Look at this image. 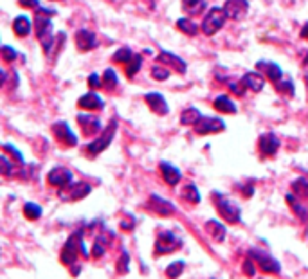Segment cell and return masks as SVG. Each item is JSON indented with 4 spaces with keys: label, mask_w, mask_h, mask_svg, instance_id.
I'll return each instance as SVG.
<instances>
[{
    "label": "cell",
    "mask_w": 308,
    "mask_h": 279,
    "mask_svg": "<svg viewBox=\"0 0 308 279\" xmlns=\"http://www.w3.org/2000/svg\"><path fill=\"white\" fill-rule=\"evenodd\" d=\"M52 133H54L56 141L62 144H65V146H76L78 144V137L72 133V130L69 128V125L63 121L56 123L54 126H52Z\"/></svg>",
    "instance_id": "8fae6325"
},
{
    "label": "cell",
    "mask_w": 308,
    "mask_h": 279,
    "mask_svg": "<svg viewBox=\"0 0 308 279\" xmlns=\"http://www.w3.org/2000/svg\"><path fill=\"white\" fill-rule=\"evenodd\" d=\"M258 148H260V151L265 157H272V155H276V151L279 148V139L274 133H265L258 141Z\"/></svg>",
    "instance_id": "5bb4252c"
},
{
    "label": "cell",
    "mask_w": 308,
    "mask_h": 279,
    "mask_svg": "<svg viewBox=\"0 0 308 279\" xmlns=\"http://www.w3.org/2000/svg\"><path fill=\"white\" fill-rule=\"evenodd\" d=\"M224 9L231 20H242L249 11V2L247 0H227Z\"/></svg>",
    "instance_id": "7c38bea8"
},
{
    "label": "cell",
    "mask_w": 308,
    "mask_h": 279,
    "mask_svg": "<svg viewBox=\"0 0 308 279\" xmlns=\"http://www.w3.org/2000/svg\"><path fill=\"white\" fill-rule=\"evenodd\" d=\"M242 83L245 85V88H249V90H253V92H260V90H263V87H265L263 76L258 72H247L245 76L242 77Z\"/></svg>",
    "instance_id": "44dd1931"
},
{
    "label": "cell",
    "mask_w": 308,
    "mask_h": 279,
    "mask_svg": "<svg viewBox=\"0 0 308 279\" xmlns=\"http://www.w3.org/2000/svg\"><path fill=\"white\" fill-rule=\"evenodd\" d=\"M157 62L162 63V65L175 67V70H177V72H180V74L186 72V62H184V59H180L179 56L169 54V52H166V51H162L161 54L157 56Z\"/></svg>",
    "instance_id": "ffe728a7"
},
{
    "label": "cell",
    "mask_w": 308,
    "mask_h": 279,
    "mask_svg": "<svg viewBox=\"0 0 308 279\" xmlns=\"http://www.w3.org/2000/svg\"><path fill=\"white\" fill-rule=\"evenodd\" d=\"M47 182L51 184V186H54V188H67L70 182H72V171H69L67 168H62V166H58V168L51 169L47 175Z\"/></svg>",
    "instance_id": "30bf717a"
},
{
    "label": "cell",
    "mask_w": 308,
    "mask_h": 279,
    "mask_svg": "<svg viewBox=\"0 0 308 279\" xmlns=\"http://www.w3.org/2000/svg\"><path fill=\"white\" fill-rule=\"evenodd\" d=\"M249 257H253L256 267L260 268L261 272H265V274H279V270H281L278 260H274L271 254L263 252V250H256V249L251 250Z\"/></svg>",
    "instance_id": "52a82bcc"
},
{
    "label": "cell",
    "mask_w": 308,
    "mask_h": 279,
    "mask_svg": "<svg viewBox=\"0 0 308 279\" xmlns=\"http://www.w3.org/2000/svg\"><path fill=\"white\" fill-rule=\"evenodd\" d=\"M159 168H161V171H162V178H164L169 186H175V184H179L180 176H182V175H180V171H179V168L168 164V162H161V164H159Z\"/></svg>",
    "instance_id": "7402d4cb"
},
{
    "label": "cell",
    "mask_w": 308,
    "mask_h": 279,
    "mask_svg": "<svg viewBox=\"0 0 308 279\" xmlns=\"http://www.w3.org/2000/svg\"><path fill=\"white\" fill-rule=\"evenodd\" d=\"M286 202L290 204V207L294 209V213H296L297 216L301 218V220H306V218H308V211L304 209L303 206H301V202L296 198V196H294V195H286Z\"/></svg>",
    "instance_id": "f1b7e54d"
},
{
    "label": "cell",
    "mask_w": 308,
    "mask_h": 279,
    "mask_svg": "<svg viewBox=\"0 0 308 279\" xmlns=\"http://www.w3.org/2000/svg\"><path fill=\"white\" fill-rule=\"evenodd\" d=\"M292 191L299 198H308V178H297L292 184Z\"/></svg>",
    "instance_id": "83f0119b"
},
{
    "label": "cell",
    "mask_w": 308,
    "mask_h": 279,
    "mask_svg": "<svg viewBox=\"0 0 308 279\" xmlns=\"http://www.w3.org/2000/svg\"><path fill=\"white\" fill-rule=\"evenodd\" d=\"M182 8L189 15H198V13L204 11L205 0H182Z\"/></svg>",
    "instance_id": "484cf974"
},
{
    "label": "cell",
    "mask_w": 308,
    "mask_h": 279,
    "mask_svg": "<svg viewBox=\"0 0 308 279\" xmlns=\"http://www.w3.org/2000/svg\"><path fill=\"white\" fill-rule=\"evenodd\" d=\"M225 130V123L218 117H204L202 115L200 121L195 125V132L200 133V135H205V133H217V132H224Z\"/></svg>",
    "instance_id": "9c48e42d"
},
{
    "label": "cell",
    "mask_w": 308,
    "mask_h": 279,
    "mask_svg": "<svg viewBox=\"0 0 308 279\" xmlns=\"http://www.w3.org/2000/svg\"><path fill=\"white\" fill-rule=\"evenodd\" d=\"M258 70H261V72H263L265 76L272 81V83H279V81L283 79L281 69L272 62H258Z\"/></svg>",
    "instance_id": "d6986e66"
},
{
    "label": "cell",
    "mask_w": 308,
    "mask_h": 279,
    "mask_svg": "<svg viewBox=\"0 0 308 279\" xmlns=\"http://www.w3.org/2000/svg\"><path fill=\"white\" fill-rule=\"evenodd\" d=\"M103 252H105V245H103V243H99V242H95L94 243V250H92V256L99 257V256H103Z\"/></svg>",
    "instance_id": "ee69618b"
},
{
    "label": "cell",
    "mask_w": 308,
    "mask_h": 279,
    "mask_svg": "<svg viewBox=\"0 0 308 279\" xmlns=\"http://www.w3.org/2000/svg\"><path fill=\"white\" fill-rule=\"evenodd\" d=\"M18 4L22 6V8H26V9H38L40 8V2L38 0H18Z\"/></svg>",
    "instance_id": "b9f144b4"
},
{
    "label": "cell",
    "mask_w": 308,
    "mask_h": 279,
    "mask_svg": "<svg viewBox=\"0 0 308 279\" xmlns=\"http://www.w3.org/2000/svg\"><path fill=\"white\" fill-rule=\"evenodd\" d=\"M132 56H133V52L130 51L128 47H123V49H119L114 56H112V59H114L116 63H128L130 59H132Z\"/></svg>",
    "instance_id": "d590c367"
},
{
    "label": "cell",
    "mask_w": 308,
    "mask_h": 279,
    "mask_svg": "<svg viewBox=\"0 0 308 279\" xmlns=\"http://www.w3.org/2000/svg\"><path fill=\"white\" fill-rule=\"evenodd\" d=\"M103 105H105V101L95 92H88V94L81 96L80 101H78V107L83 108V110H101Z\"/></svg>",
    "instance_id": "2e32d148"
},
{
    "label": "cell",
    "mask_w": 308,
    "mask_h": 279,
    "mask_svg": "<svg viewBox=\"0 0 308 279\" xmlns=\"http://www.w3.org/2000/svg\"><path fill=\"white\" fill-rule=\"evenodd\" d=\"M254 261H253V257H249V260L245 261V263H243V270H245V274L247 275H251V277H253L254 274H256V270H254Z\"/></svg>",
    "instance_id": "60d3db41"
},
{
    "label": "cell",
    "mask_w": 308,
    "mask_h": 279,
    "mask_svg": "<svg viewBox=\"0 0 308 279\" xmlns=\"http://www.w3.org/2000/svg\"><path fill=\"white\" fill-rule=\"evenodd\" d=\"M301 36L306 38V40H308V22L304 24V27H303V29H301Z\"/></svg>",
    "instance_id": "bcb514c9"
},
{
    "label": "cell",
    "mask_w": 308,
    "mask_h": 279,
    "mask_svg": "<svg viewBox=\"0 0 308 279\" xmlns=\"http://www.w3.org/2000/svg\"><path fill=\"white\" fill-rule=\"evenodd\" d=\"M13 29H15V33L18 34V36H27V34L31 33V29H33V24H31L29 16H16L15 22H13Z\"/></svg>",
    "instance_id": "cb8c5ba5"
},
{
    "label": "cell",
    "mask_w": 308,
    "mask_h": 279,
    "mask_svg": "<svg viewBox=\"0 0 308 279\" xmlns=\"http://www.w3.org/2000/svg\"><path fill=\"white\" fill-rule=\"evenodd\" d=\"M215 200H217V209L220 213V216L224 218L229 224H238L240 216H242V209L238 207V204L233 202L231 198L220 195V193H213Z\"/></svg>",
    "instance_id": "7a4b0ae2"
},
{
    "label": "cell",
    "mask_w": 308,
    "mask_h": 279,
    "mask_svg": "<svg viewBox=\"0 0 308 279\" xmlns=\"http://www.w3.org/2000/svg\"><path fill=\"white\" fill-rule=\"evenodd\" d=\"M182 196L191 204L200 202V193H198V189H197V186H195V184H187L186 188H184V191H182Z\"/></svg>",
    "instance_id": "f546056e"
},
{
    "label": "cell",
    "mask_w": 308,
    "mask_h": 279,
    "mask_svg": "<svg viewBox=\"0 0 308 279\" xmlns=\"http://www.w3.org/2000/svg\"><path fill=\"white\" fill-rule=\"evenodd\" d=\"M184 268H186L184 261H175V263H171L168 268H166V275H168L169 279H177L184 272Z\"/></svg>",
    "instance_id": "e575fe53"
},
{
    "label": "cell",
    "mask_w": 308,
    "mask_h": 279,
    "mask_svg": "<svg viewBox=\"0 0 308 279\" xmlns=\"http://www.w3.org/2000/svg\"><path fill=\"white\" fill-rule=\"evenodd\" d=\"M148 206H150L151 211H155V213L161 214V216H169V214L175 213V207H173L168 200L161 198V196H157V195H151Z\"/></svg>",
    "instance_id": "e0dca14e"
},
{
    "label": "cell",
    "mask_w": 308,
    "mask_h": 279,
    "mask_svg": "<svg viewBox=\"0 0 308 279\" xmlns=\"http://www.w3.org/2000/svg\"><path fill=\"white\" fill-rule=\"evenodd\" d=\"M141 65H143V58H141L139 54H133L132 59L128 62V67H126V76H128V77L136 76V74L139 72Z\"/></svg>",
    "instance_id": "836d02e7"
},
{
    "label": "cell",
    "mask_w": 308,
    "mask_h": 279,
    "mask_svg": "<svg viewBox=\"0 0 308 279\" xmlns=\"http://www.w3.org/2000/svg\"><path fill=\"white\" fill-rule=\"evenodd\" d=\"M151 76H153L157 81H164L169 77V70L164 69L162 65H155L153 69H151Z\"/></svg>",
    "instance_id": "74e56055"
},
{
    "label": "cell",
    "mask_w": 308,
    "mask_h": 279,
    "mask_svg": "<svg viewBox=\"0 0 308 279\" xmlns=\"http://www.w3.org/2000/svg\"><path fill=\"white\" fill-rule=\"evenodd\" d=\"M0 54H2V59L8 62V63L15 62V58H16V51L13 47H9V45H4L2 51H0Z\"/></svg>",
    "instance_id": "f35d334b"
},
{
    "label": "cell",
    "mask_w": 308,
    "mask_h": 279,
    "mask_svg": "<svg viewBox=\"0 0 308 279\" xmlns=\"http://www.w3.org/2000/svg\"><path fill=\"white\" fill-rule=\"evenodd\" d=\"M24 214H26V218H29V220H38V218L42 216V207L38 206V204L27 202L26 206H24Z\"/></svg>",
    "instance_id": "1f68e13d"
},
{
    "label": "cell",
    "mask_w": 308,
    "mask_h": 279,
    "mask_svg": "<svg viewBox=\"0 0 308 279\" xmlns=\"http://www.w3.org/2000/svg\"><path fill=\"white\" fill-rule=\"evenodd\" d=\"M177 26H179V29L182 31V33L189 34V36H195V34L198 33V26L195 22H191V20H187V18H179Z\"/></svg>",
    "instance_id": "4dcf8cb0"
},
{
    "label": "cell",
    "mask_w": 308,
    "mask_h": 279,
    "mask_svg": "<svg viewBox=\"0 0 308 279\" xmlns=\"http://www.w3.org/2000/svg\"><path fill=\"white\" fill-rule=\"evenodd\" d=\"M0 164H2V175H11V162L8 161V157H6V155H2V158H0Z\"/></svg>",
    "instance_id": "ab89813d"
},
{
    "label": "cell",
    "mask_w": 308,
    "mask_h": 279,
    "mask_svg": "<svg viewBox=\"0 0 308 279\" xmlns=\"http://www.w3.org/2000/svg\"><path fill=\"white\" fill-rule=\"evenodd\" d=\"M56 15V9H47V8H38L36 11V34L40 40L44 51H51V45L54 42L52 36V22L51 16Z\"/></svg>",
    "instance_id": "6da1fadb"
},
{
    "label": "cell",
    "mask_w": 308,
    "mask_h": 279,
    "mask_svg": "<svg viewBox=\"0 0 308 279\" xmlns=\"http://www.w3.org/2000/svg\"><path fill=\"white\" fill-rule=\"evenodd\" d=\"M101 79H103V87L108 88V90H112L114 87H118V74H116L112 69L105 70V74H103Z\"/></svg>",
    "instance_id": "d6a6232c"
},
{
    "label": "cell",
    "mask_w": 308,
    "mask_h": 279,
    "mask_svg": "<svg viewBox=\"0 0 308 279\" xmlns=\"http://www.w3.org/2000/svg\"><path fill=\"white\" fill-rule=\"evenodd\" d=\"M182 247V240L171 231H164L157 236V242H155V254L162 256V254H169L173 250L180 249Z\"/></svg>",
    "instance_id": "8992f818"
},
{
    "label": "cell",
    "mask_w": 308,
    "mask_h": 279,
    "mask_svg": "<svg viewBox=\"0 0 308 279\" xmlns=\"http://www.w3.org/2000/svg\"><path fill=\"white\" fill-rule=\"evenodd\" d=\"M202 114L197 110V108H187V110L182 112V115H180V123L182 125H197L198 121H200Z\"/></svg>",
    "instance_id": "4316f807"
},
{
    "label": "cell",
    "mask_w": 308,
    "mask_h": 279,
    "mask_svg": "<svg viewBox=\"0 0 308 279\" xmlns=\"http://www.w3.org/2000/svg\"><path fill=\"white\" fill-rule=\"evenodd\" d=\"M78 123H80V126H81V130H83L85 135H95V133L101 130V121H99L95 115L80 114L78 115Z\"/></svg>",
    "instance_id": "4fadbf2b"
},
{
    "label": "cell",
    "mask_w": 308,
    "mask_h": 279,
    "mask_svg": "<svg viewBox=\"0 0 308 279\" xmlns=\"http://www.w3.org/2000/svg\"><path fill=\"white\" fill-rule=\"evenodd\" d=\"M144 99H146L148 107H150L151 110L155 112V114L166 115L169 112L168 103H166V99H164V96H162V94H157V92H150V94H146V96H144Z\"/></svg>",
    "instance_id": "9a60e30c"
},
{
    "label": "cell",
    "mask_w": 308,
    "mask_h": 279,
    "mask_svg": "<svg viewBox=\"0 0 308 279\" xmlns=\"http://www.w3.org/2000/svg\"><path fill=\"white\" fill-rule=\"evenodd\" d=\"M205 231H207V234H209L211 238H213L215 242H218V243L224 242L225 234H227L225 227L218 220H209V222H207V224H205Z\"/></svg>",
    "instance_id": "603a6c76"
},
{
    "label": "cell",
    "mask_w": 308,
    "mask_h": 279,
    "mask_svg": "<svg viewBox=\"0 0 308 279\" xmlns=\"http://www.w3.org/2000/svg\"><path fill=\"white\" fill-rule=\"evenodd\" d=\"M90 186L87 182H70L67 188L60 191V198L65 202H74V200H81L90 193Z\"/></svg>",
    "instance_id": "ba28073f"
},
{
    "label": "cell",
    "mask_w": 308,
    "mask_h": 279,
    "mask_svg": "<svg viewBox=\"0 0 308 279\" xmlns=\"http://www.w3.org/2000/svg\"><path fill=\"white\" fill-rule=\"evenodd\" d=\"M227 18L229 16L224 8H211L209 13L205 15L204 22H202V31H204V34L211 36V34H215L217 31H220Z\"/></svg>",
    "instance_id": "5b68a950"
},
{
    "label": "cell",
    "mask_w": 308,
    "mask_h": 279,
    "mask_svg": "<svg viewBox=\"0 0 308 279\" xmlns=\"http://www.w3.org/2000/svg\"><path fill=\"white\" fill-rule=\"evenodd\" d=\"M118 270L121 272V274L128 272V254H126V252H123V257H121V261H119V265H118Z\"/></svg>",
    "instance_id": "7bdbcfd3"
},
{
    "label": "cell",
    "mask_w": 308,
    "mask_h": 279,
    "mask_svg": "<svg viewBox=\"0 0 308 279\" xmlns=\"http://www.w3.org/2000/svg\"><path fill=\"white\" fill-rule=\"evenodd\" d=\"M116 130H118V121L116 119H112L110 125H108L107 130H103V133L98 137L95 141H92L90 144H87L85 146V153H88L90 157H94V155L101 153V151H105L108 146H110L112 139H114V133Z\"/></svg>",
    "instance_id": "3957f363"
},
{
    "label": "cell",
    "mask_w": 308,
    "mask_h": 279,
    "mask_svg": "<svg viewBox=\"0 0 308 279\" xmlns=\"http://www.w3.org/2000/svg\"><path fill=\"white\" fill-rule=\"evenodd\" d=\"M215 108L224 112V114H236V105L227 96H218L215 99Z\"/></svg>",
    "instance_id": "d4e9b609"
},
{
    "label": "cell",
    "mask_w": 308,
    "mask_h": 279,
    "mask_svg": "<svg viewBox=\"0 0 308 279\" xmlns=\"http://www.w3.org/2000/svg\"><path fill=\"white\" fill-rule=\"evenodd\" d=\"M88 83H90L92 88H98V87H101V85H103V79H99L98 74H92V76L88 77Z\"/></svg>",
    "instance_id": "f6af8a7d"
},
{
    "label": "cell",
    "mask_w": 308,
    "mask_h": 279,
    "mask_svg": "<svg viewBox=\"0 0 308 279\" xmlns=\"http://www.w3.org/2000/svg\"><path fill=\"white\" fill-rule=\"evenodd\" d=\"M95 45H98V40H95L92 31L81 29L76 33V47L80 49V51H90Z\"/></svg>",
    "instance_id": "ac0fdd59"
},
{
    "label": "cell",
    "mask_w": 308,
    "mask_h": 279,
    "mask_svg": "<svg viewBox=\"0 0 308 279\" xmlns=\"http://www.w3.org/2000/svg\"><path fill=\"white\" fill-rule=\"evenodd\" d=\"M78 252H81L83 256H88L87 247H85V242H83V236H81L80 232H76V234H72L69 240H67L65 247H63V250H62V261L65 265L74 263Z\"/></svg>",
    "instance_id": "277c9868"
},
{
    "label": "cell",
    "mask_w": 308,
    "mask_h": 279,
    "mask_svg": "<svg viewBox=\"0 0 308 279\" xmlns=\"http://www.w3.org/2000/svg\"><path fill=\"white\" fill-rule=\"evenodd\" d=\"M276 88L285 96H294V83L290 79H281L279 83H276Z\"/></svg>",
    "instance_id": "8d00e7d4"
}]
</instances>
